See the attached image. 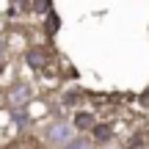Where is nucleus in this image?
Listing matches in <instances>:
<instances>
[{"instance_id": "obj_5", "label": "nucleus", "mask_w": 149, "mask_h": 149, "mask_svg": "<svg viewBox=\"0 0 149 149\" xmlns=\"http://www.w3.org/2000/svg\"><path fill=\"white\" fill-rule=\"evenodd\" d=\"M44 28H47V33H50V36H55V33H58V28H61V19H58V14H55V11L47 17V25H44Z\"/></svg>"}, {"instance_id": "obj_3", "label": "nucleus", "mask_w": 149, "mask_h": 149, "mask_svg": "<svg viewBox=\"0 0 149 149\" xmlns=\"http://www.w3.org/2000/svg\"><path fill=\"white\" fill-rule=\"evenodd\" d=\"M28 100H31V86L17 83L14 88L8 91V105L11 108H22V102H28Z\"/></svg>"}, {"instance_id": "obj_7", "label": "nucleus", "mask_w": 149, "mask_h": 149, "mask_svg": "<svg viewBox=\"0 0 149 149\" xmlns=\"http://www.w3.org/2000/svg\"><path fill=\"white\" fill-rule=\"evenodd\" d=\"M11 116H14L19 124H28V113H25V108H11Z\"/></svg>"}, {"instance_id": "obj_4", "label": "nucleus", "mask_w": 149, "mask_h": 149, "mask_svg": "<svg viewBox=\"0 0 149 149\" xmlns=\"http://www.w3.org/2000/svg\"><path fill=\"white\" fill-rule=\"evenodd\" d=\"M91 130H94V138L97 141H108V138H111V127H108V124H94Z\"/></svg>"}, {"instance_id": "obj_2", "label": "nucleus", "mask_w": 149, "mask_h": 149, "mask_svg": "<svg viewBox=\"0 0 149 149\" xmlns=\"http://www.w3.org/2000/svg\"><path fill=\"white\" fill-rule=\"evenodd\" d=\"M25 61H28V66H33V69H44V66L50 64V53L42 50V47H31L25 53Z\"/></svg>"}, {"instance_id": "obj_10", "label": "nucleus", "mask_w": 149, "mask_h": 149, "mask_svg": "<svg viewBox=\"0 0 149 149\" xmlns=\"http://www.w3.org/2000/svg\"><path fill=\"white\" fill-rule=\"evenodd\" d=\"M3 53H6V44H3V42H0V55H3Z\"/></svg>"}, {"instance_id": "obj_8", "label": "nucleus", "mask_w": 149, "mask_h": 149, "mask_svg": "<svg viewBox=\"0 0 149 149\" xmlns=\"http://www.w3.org/2000/svg\"><path fill=\"white\" fill-rule=\"evenodd\" d=\"M77 124H80V127H88V124H91V116H86V113H80V116H77Z\"/></svg>"}, {"instance_id": "obj_9", "label": "nucleus", "mask_w": 149, "mask_h": 149, "mask_svg": "<svg viewBox=\"0 0 149 149\" xmlns=\"http://www.w3.org/2000/svg\"><path fill=\"white\" fill-rule=\"evenodd\" d=\"M31 8H36V11H47L50 3H31Z\"/></svg>"}, {"instance_id": "obj_1", "label": "nucleus", "mask_w": 149, "mask_h": 149, "mask_svg": "<svg viewBox=\"0 0 149 149\" xmlns=\"http://www.w3.org/2000/svg\"><path fill=\"white\" fill-rule=\"evenodd\" d=\"M47 141L50 144H69V141H74V130H72V124H66V122H55V124H50L47 127Z\"/></svg>"}, {"instance_id": "obj_6", "label": "nucleus", "mask_w": 149, "mask_h": 149, "mask_svg": "<svg viewBox=\"0 0 149 149\" xmlns=\"http://www.w3.org/2000/svg\"><path fill=\"white\" fill-rule=\"evenodd\" d=\"M64 149H91V141H88V138H74V141H69Z\"/></svg>"}]
</instances>
